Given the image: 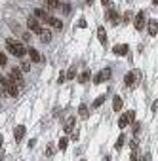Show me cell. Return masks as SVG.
Returning <instances> with one entry per match:
<instances>
[{"label": "cell", "instance_id": "obj_1", "mask_svg": "<svg viewBox=\"0 0 158 161\" xmlns=\"http://www.w3.org/2000/svg\"><path fill=\"white\" fill-rule=\"evenodd\" d=\"M6 48H8V51H10L12 55H15V57H25V55H27V48H25L21 42L13 40V38H8V40H6Z\"/></svg>", "mask_w": 158, "mask_h": 161}, {"label": "cell", "instance_id": "obj_2", "mask_svg": "<svg viewBox=\"0 0 158 161\" xmlns=\"http://www.w3.org/2000/svg\"><path fill=\"white\" fill-rule=\"evenodd\" d=\"M0 83H2L4 91H6L10 97H19V95H21V89H19L15 83H12V82L8 80V76H2V74H0Z\"/></svg>", "mask_w": 158, "mask_h": 161}, {"label": "cell", "instance_id": "obj_3", "mask_svg": "<svg viewBox=\"0 0 158 161\" xmlns=\"http://www.w3.org/2000/svg\"><path fill=\"white\" fill-rule=\"evenodd\" d=\"M21 74H23V72H21L19 70V68H12V70H10V74H8V80L12 82V83H15L19 89H23V85H25V80H23V76H21Z\"/></svg>", "mask_w": 158, "mask_h": 161}, {"label": "cell", "instance_id": "obj_4", "mask_svg": "<svg viewBox=\"0 0 158 161\" xmlns=\"http://www.w3.org/2000/svg\"><path fill=\"white\" fill-rule=\"evenodd\" d=\"M135 121V112L133 110H130V112H126V114H122V116L118 118V127L120 129H124V127H128L130 123H133Z\"/></svg>", "mask_w": 158, "mask_h": 161}, {"label": "cell", "instance_id": "obj_5", "mask_svg": "<svg viewBox=\"0 0 158 161\" xmlns=\"http://www.w3.org/2000/svg\"><path fill=\"white\" fill-rule=\"evenodd\" d=\"M27 27H29V31H33L34 34H42V32H44V29H42V25L38 23L36 17H29V19H27Z\"/></svg>", "mask_w": 158, "mask_h": 161}, {"label": "cell", "instance_id": "obj_6", "mask_svg": "<svg viewBox=\"0 0 158 161\" xmlns=\"http://www.w3.org/2000/svg\"><path fill=\"white\" fill-rule=\"evenodd\" d=\"M139 76H141V72H139V70H135V72H128V74L124 76V83H126L128 87H133L135 83L139 82Z\"/></svg>", "mask_w": 158, "mask_h": 161}, {"label": "cell", "instance_id": "obj_7", "mask_svg": "<svg viewBox=\"0 0 158 161\" xmlns=\"http://www.w3.org/2000/svg\"><path fill=\"white\" fill-rule=\"evenodd\" d=\"M133 25H135V31H143L145 25H147V17H145V12H137L133 19Z\"/></svg>", "mask_w": 158, "mask_h": 161}, {"label": "cell", "instance_id": "obj_8", "mask_svg": "<svg viewBox=\"0 0 158 161\" xmlns=\"http://www.w3.org/2000/svg\"><path fill=\"white\" fill-rule=\"evenodd\" d=\"M44 23H48V25H50L52 29H55V31H61V29H63V21H61V19H57V17H52L50 13L46 15Z\"/></svg>", "mask_w": 158, "mask_h": 161}, {"label": "cell", "instance_id": "obj_9", "mask_svg": "<svg viewBox=\"0 0 158 161\" xmlns=\"http://www.w3.org/2000/svg\"><path fill=\"white\" fill-rule=\"evenodd\" d=\"M110 74H112V70H110V68H103V70L94 78V83H103L105 80H109L110 78Z\"/></svg>", "mask_w": 158, "mask_h": 161}, {"label": "cell", "instance_id": "obj_10", "mask_svg": "<svg viewBox=\"0 0 158 161\" xmlns=\"http://www.w3.org/2000/svg\"><path fill=\"white\" fill-rule=\"evenodd\" d=\"M147 32L150 34V36H156V32H158V23L154 21V19H150V21H147Z\"/></svg>", "mask_w": 158, "mask_h": 161}, {"label": "cell", "instance_id": "obj_11", "mask_svg": "<svg viewBox=\"0 0 158 161\" xmlns=\"http://www.w3.org/2000/svg\"><path fill=\"white\" fill-rule=\"evenodd\" d=\"M13 136H15V140H17V142L23 140V136H25V125H17L15 131H13Z\"/></svg>", "mask_w": 158, "mask_h": 161}, {"label": "cell", "instance_id": "obj_12", "mask_svg": "<svg viewBox=\"0 0 158 161\" xmlns=\"http://www.w3.org/2000/svg\"><path fill=\"white\" fill-rule=\"evenodd\" d=\"M107 19H109L110 23H112V25H118V21H120V17H118L116 10H112V8H110V10L107 12Z\"/></svg>", "mask_w": 158, "mask_h": 161}, {"label": "cell", "instance_id": "obj_13", "mask_svg": "<svg viewBox=\"0 0 158 161\" xmlns=\"http://www.w3.org/2000/svg\"><path fill=\"white\" fill-rule=\"evenodd\" d=\"M112 53H115V55H126V53H128V45H126V44L115 45V48H112Z\"/></svg>", "mask_w": 158, "mask_h": 161}, {"label": "cell", "instance_id": "obj_14", "mask_svg": "<svg viewBox=\"0 0 158 161\" xmlns=\"http://www.w3.org/2000/svg\"><path fill=\"white\" fill-rule=\"evenodd\" d=\"M122 106H124V101H122L118 95H115V99H112V110H115V112H120Z\"/></svg>", "mask_w": 158, "mask_h": 161}, {"label": "cell", "instance_id": "obj_15", "mask_svg": "<svg viewBox=\"0 0 158 161\" xmlns=\"http://www.w3.org/2000/svg\"><path fill=\"white\" fill-rule=\"evenodd\" d=\"M27 51H29V57H31L33 63H42V57H40V53H38L34 48H29Z\"/></svg>", "mask_w": 158, "mask_h": 161}, {"label": "cell", "instance_id": "obj_16", "mask_svg": "<svg viewBox=\"0 0 158 161\" xmlns=\"http://www.w3.org/2000/svg\"><path fill=\"white\" fill-rule=\"evenodd\" d=\"M74 118H69V120H67L65 121V133H73V129H74Z\"/></svg>", "mask_w": 158, "mask_h": 161}, {"label": "cell", "instance_id": "obj_17", "mask_svg": "<svg viewBox=\"0 0 158 161\" xmlns=\"http://www.w3.org/2000/svg\"><path fill=\"white\" fill-rule=\"evenodd\" d=\"M97 38L101 44H107V32H105V27H99L97 29Z\"/></svg>", "mask_w": 158, "mask_h": 161}, {"label": "cell", "instance_id": "obj_18", "mask_svg": "<svg viewBox=\"0 0 158 161\" xmlns=\"http://www.w3.org/2000/svg\"><path fill=\"white\" fill-rule=\"evenodd\" d=\"M105 101H107V93H105V95H99V97H97V99L92 102V108H99V106H101Z\"/></svg>", "mask_w": 158, "mask_h": 161}, {"label": "cell", "instance_id": "obj_19", "mask_svg": "<svg viewBox=\"0 0 158 161\" xmlns=\"http://www.w3.org/2000/svg\"><path fill=\"white\" fill-rule=\"evenodd\" d=\"M40 42H42V44L52 42V32H50V31H44V32L40 34Z\"/></svg>", "mask_w": 158, "mask_h": 161}, {"label": "cell", "instance_id": "obj_20", "mask_svg": "<svg viewBox=\"0 0 158 161\" xmlns=\"http://www.w3.org/2000/svg\"><path fill=\"white\" fill-rule=\"evenodd\" d=\"M46 15H48V12H44V10H40V8L34 10V17H36V19H42V21H44V19H46Z\"/></svg>", "mask_w": 158, "mask_h": 161}, {"label": "cell", "instance_id": "obj_21", "mask_svg": "<svg viewBox=\"0 0 158 161\" xmlns=\"http://www.w3.org/2000/svg\"><path fill=\"white\" fill-rule=\"evenodd\" d=\"M67 144H69V139H67V136H61V139H59V150L65 152L67 150Z\"/></svg>", "mask_w": 158, "mask_h": 161}, {"label": "cell", "instance_id": "obj_22", "mask_svg": "<svg viewBox=\"0 0 158 161\" xmlns=\"http://www.w3.org/2000/svg\"><path fill=\"white\" fill-rule=\"evenodd\" d=\"M124 142H126V139H124V135H120L118 139H116V142H115V150H120V148L124 146Z\"/></svg>", "mask_w": 158, "mask_h": 161}, {"label": "cell", "instance_id": "obj_23", "mask_svg": "<svg viewBox=\"0 0 158 161\" xmlns=\"http://www.w3.org/2000/svg\"><path fill=\"white\" fill-rule=\"evenodd\" d=\"M59 6H61L59 0H48V8L50 10H59Z\"/></svg>", "mask_w": 158, "mask_h": 161}, {"label": "cell", "instance_id": "obj_24", "mask_svg": "<svg viewBox=\"0 0 158 161\" xmlns=\"http://www.w3.org/2000/svg\"><path fill=\"white\" fill-rule=\"evenodd\" d=\"M89 76H92V74H89V72L86 70V72H82V74L78 76V82H80V83H86V82L89 80Z\"/></svg>", "mask_w": 158, "mask_h": 161}, {"label": "cell", "instance_id": "obj_25", "mask_svg": "<svg viewBox=\"0 0 158 161\" xmlns=\"http://www.w3.org/2000/svg\"><path fill=\"white\" fill-rule=\"evenodd\" d=\"M78 114H80V118H88V106H86V104H80Z\"/></svg>", "mask_w": 158, "mask_h": 161}, {"label": "cell", "instance_id": "obj_26", "mask_svg": "<svg viewBox=\"0 0 158 161\" xmlns=\"http://www.w3.org/2000/svg\"><path fill=\"white\" fill-rule=\"evenodd\" d=\"M54 154H55V146H54V144H48V148H46V155L52 157Z\"/></svg>", "mask_w": 158, "mask_h": 161}, {"label": "cell", "instance_id": "obj_27", "mask_svg": "<svg viewBox=\"0 0 158 161\" xmlns=\"http://www.w3.org/2000/svg\"><path fill=\"white\" fill-rule=\"evenodd\" d=\"M131 15H133L131 12H126L124 17H122V23H130V21H131Z\"/></svg>", "mask_w": 158, "mask_h": 161}, {"label": "cell", "instance_id": "obj_28", "mask_svg": "<svg viewBox=\"0 0 158 161\" xmlns=\"http://www.w3.org/2000/svg\"><path fill=\"white\" fill-rule=\"evenodd\" d=\"M19 70H21V72H29V70H31V64H29V63H21V68H19Z\"/></svg>", "mask_w": 158, "mask_h": 161}, {"label": "cell", "instance_id": "obj_29", "mask_svg": "<svg viewBox=\"0 0 158 161\" xmlns=\"http://www.w3.org/2000/svg\"><path fill=\"white\" fill-rule=\"evenodd\" d=\"M74 76H76V70H74V68H71V70L67 72V78H69V80H74Z\"/></svg>", "mask_w": 158, "mask_h": 161}, {"label": "cell", "instance_id": "obj_30", "mask_svg": "<svg viewBox=\"0 0 158 161\" xmlns=\"http://www.w3.org/2000/svg\"><path fill=\"white\" fill-rule=\"evenodd\" d=\"M6 63H8L6 55H4V53H0V66H6Z\"/></svg>", "mask_w": 158, "mask_h": 161}, {"label": "cell", "instance_id": "obj_31", "mask_svg": "<svg viewBox=\"0 0 158 161\" xmlns=\"http://www.w3.org/2000/svg\"><path fill=\"white\" fill-rule=\"evenodd\" d=\"M137 146H139V142H137V139H133V140L130 142V148H131L133 152H135V148H137Z\"/></svg>", "mask_w": 158, "mask_h": 161}, {"label": "cell", "instance_id": "obj_32", "mask_svg": "<svg viewBox=\"0 0 158 161\" xmlns=\"http://www.w3.org/2000/svg\"><path fill=\"white\" fill-rule=\"evenodd\" d=\"M130 161H141V159H139V154H137V152H133V154L130 155Z\"/></svg>", "mask_w": 158, "mask_h": 161}, {"label": "cell", "instance_id": "obj_33", "mask_svg": "<svg viewBox=\"0 0 158 161\" xmlns=\"http://www.w3.org/2000/svg\"><path fill=\"white\" fill-rule=\"evenodd\" d=\"M131 129H133V133H137V131L141 129V125H139L137 121H133V123H131Z\"/></svg>", "mask_w": 158, "mask_h": 161}, {"label": "cell", "instance_id": "obj_34", "mask_svg": "<svg viewBox=\"0 0 158 161\" xmlns=\"http://www.w3.org/2000/svg\"><path fill=\"white\" fill-rule=\"evenodd\" d=\"M78 27H80V29H86V27H88V23H86V19H80V21H78Z\"/></svg>", "mask_w": 158, "mask_h": 161}, {"label": "cell", "instance_id": "obj_35", "mask_svg": "<svg viewBox=\"0 0 158 161\" xmlns=\"http://www.w3.org/2000/svg\"><path fill=\"white\" fill-rule=\"evenodd\" d=\"M65 78H67V74H65V72H59V80H57V82H59V83H63V82H65Z\"/></svg>", "mask_w": 158, "mask_h": 161}, {"label": "cell", "instance_id": "obj_36", "mask_svg": "<svg viewBox=\"0 0 158 161\" xmlns=\"http://www.w3.org/2000/svg\"><path fill=\"white\" fill-rule=\"evenodd\" d=\"M69 12H71V6L65 4V6H63V13H69Z\"/></svg>", "mask_w": 158, "mask_h": 161}, {"label": "cell", "instance_id": "obj_37", "mask_svg": "<svg viewBox=\"0 0 158 161\" xmlns=\"http://www.w3.org/2000/svg\"><path fill=\"white\" fill-rule=\"evenodd\" d=\"M23 40L29 42V40H31V34H29V32H23Z\"/></svg>", "mask_w": 158, "mask_h": 161}, {"label": "cell", "instance_id": "obj_38", "mask_svg": "<svg viewBox=\"0 0 158 161\" xmlns=\"http://www.w3.org/2000/svg\"><path fill=\"white\" fill-rule=\"evenodd\" d=\"M101 4H103V6H109V4H110V0H101Z\"/></svg>", "mask_w": 158, "mask_h": 161}, {"label": "cell", "instance_id": "obj_39", "mask_svg": "<svg viewBox=\"0 0 158 161\" xmlns=\"http://www.w3.org/2000/svg\"><path fill=\"white\" fill-rule=\"evenodd\" d=\"M103 161H110V157H109V155H107V157H103Z\"/></svg>", "mask_w": 158, "mask_h": 161}, {"label": "cell", "instance_id": "obj_40", "mask_svg": "<svg viewBox=\"0 0 158 161\" xmlns=\"http://www.w3.org/2000/svg\"><path fill=\"white\" fill-rule=\"evenodd\" d=\"M152 4H156V6H158V0H152Z\"/></svg>", "mask_w": 158, "mask_h": 161}, {"label": "cell", "instance_id": "obj_41", "mask_svg": "<svg viewBox=\"0 0 158 161\" xmlns=\"http://www.w3.org/2000/svg\"><path fill=\"white\" fill-rule=\"evenodd\" d=\"M0 146H2V135H0Z\"/></svg>", "mask_w": 158, "mask_h": 161}, {"label": "cell", "instance_id": "obj_42", "mask_svg": "<svg viewBox=\"0 0 158 161\" xmlns=\"http://www.w3.org/2000/svg\"><path fill=\"white\" fill-rule=\"evenodd\" d=\"M82 161H86V159H82Z\"/></svg>", "mask_w": 158, "mask_h": 161}]
</instances>
